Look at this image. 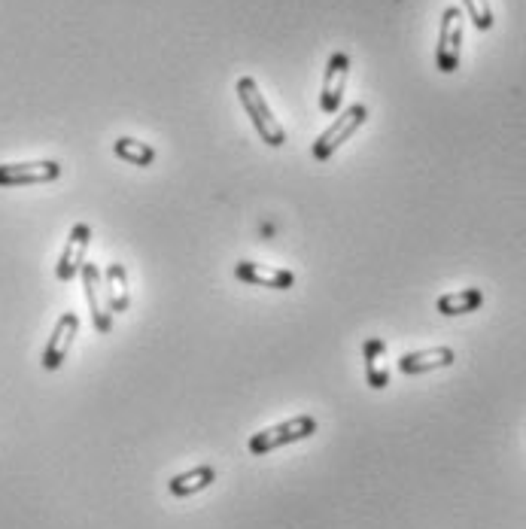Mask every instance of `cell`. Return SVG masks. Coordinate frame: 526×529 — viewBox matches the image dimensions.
Segmentation results:
<instances>
[{
	"instance_id": "7a4b0ae2",
	"label": "cell",
	"mask_w": 526,
	"mask_h": 529,
	"mask_svg": "<svg viewBox=\"0 0 526 529\" xmlns=\"http://www.w3.org/2000/svg\"><path fill=\"white\" fill-rule=\"evenodd\" d=\"M365 119H368V107L365 104H350L338 119H332V125L317 137V143H314V159L317 162H326V159H332L338 149L365 125Z\"/></svg>"
},
{
	"instance_id": "7c38bea8",
	"label": "cell",
	"mask_w": 526,
	"mask_h": 529,
	"mask_svg": "<svg viewBox=\"0 0 526 529\" xmlns=\"http://www.w3.org/2000/svg\"><path fill=\"white\" fill-rule=\"evenodd\" d=\"M384 353H387V344L381 338H365L362 356H365V377H368L371 390H387L390 387V371L384 365Z\"/></svg>"
},
{
	"instance_id": "2e32d148",
	"label": "cell",
	"mask_w": 526,
	"mask_h": 529,
	"mask_svg": "<svg viewBox=\"0 0 526 529\" xmlns=\"http://www.w3.org/2000/svg\"><path fill=\"white\" fill-rule=\"evenodd\" d=\"M113 149H116L119 159H125V162H131V165H137V168H146V165L156 162V149L149 146V143L134 140V137H119V140L113 143Z\"/></svg>"
},
{
	"instance_id": "8992f818",
	"label": "cell",
	"mask_w": 526,
	"mask_h": 529,
	"mask_svg": "<svg viewBox=\"0 0 526 529\" xmlns=\"http://www.w3.org/2000/svg\"><path fill=\"white\" fill-rule=\"evenodd\" d=\"M80 277H83V289H86V301H89V311H92L95 329H98L101 335H107V332L113 329V311H110L107 295H104V274H101L98 265L86 262L83 271H80Z\"/></svg>"
},
{
	"instance_id": "5bb4252c",
	"label": "cell",
	"mask_w": 526,
	"mask_h": 529,
	"mask_svg": "<svg viewBox=\"0 0 526 529\" xmlns=\"http://www.w3.org/2000/svg\"><path fill=\"white\" fill-rule=\"evenodd\" d=\"M484 305V292L481 289H460V292H447L435 301L438 314L444 317H463L472 314Z\"/></svg>"
},
{
	"instance_id": "e0dca14e",
	"label": "cell",
	"mask_w": 526,
	"mask_h": 529,
	"mask_svg": "<svg viewBox=\"0 0 526 529\" xmlns=\"http://www.w3.org/2000/svg\"><path fill=\"white\" fill-rule=\"evenodd\" d=\"M463 7L472 19V25L478 31H490L493 28V10H490V0H463Z\"/></svg>"
},
{
	"instance_id": "9a60e30c",
	"label": "cell",
	"mask_w": 526,
	"mask_h": 529,
	"mask_svg": "<svg viewBox=\"0 0 526 529\" xmlns=\"http://www.w3.org/2000/svg\"><path fill=\"white\" fill-rule=\"evenodd\" d=\"M213 481H216L213 466H195V469H189V472H183V475L171 478V484H168V487H171V493H174V496H195V493L207 490Z\"/></svg>"
},
{
	"instance_id": "9c48e42d",
	"label": "cell",
	"mask_w": 526,
	"mask_h": 529,
	"mask_svg": "<svg viewBox=\"0 0 526 529\" xmlns=\"http://www.w3.org/2000/svg\"><path fill=\"white\" fill-rule=\"evenodd\" d=\"M61 177L58 162H19V165H0V186H34L52 183Z\"/></svg>"
},
{
	"instance_id": "6da1fadb",
	"label": "cell",
	"mask_w": 526,
	"mask_h": 529,
	"mask_svg": "<svg viewBox=\"0 0 526 529\" xmlns=\"http://www.w3.org/2000/svg\"><path fill=\"white\" fill-rule=\"evenodd\" d=\"M238 98H241V104H244V110H247L253 128L259 131L262 143H268V146H283V143H286V131H283V125L274 119V113H271V107L265 104V95L259 92V83H256L253 77H241V80H238Z\"/></svg>"
},
{
	"instance_id": "ba28073f",
	"label": "cell",
	"mask_w": 526,
	"mask_h": 529,
	"mask_svg": "<svg viewBox=\"0 0 526 529\" xmlns=\"http://www.w3.org/2000/svg\"><path fill=\"white\" fill-rule=\"evenodd\" d=\"M80 335V317L77 314H61V320L55 323L52 329V338L46 344V353H43V368L46 371H55L64 365L70 347H73V338Z\"/></svg>"
},
{
	"instance_id": "52a82bcc",
	"label": "cell",
	"mask_w": 526,
	"mask_h": 529,
	"mask_svg": "<svg viewBox=\"0 0 526 529\" xmlns=\"http://www.w3.org/2000/svg\"><path fill=\"white\" fill-rule=\"evenodd\" d=\"M347 77H350V55H347V52H332V58H329V64H326L323 92H320V107H323V113L335 116V113L341 110L344 89H347Z\"/></svg>"
},
{
	"instance_id": "5b68a950",
	"label": "cell",
	"mask_w": 526,
	"mask_h": 529,
	"mask_svg": "<svg viewBox=\"0 0 526 529\" xmlns=\"http://www.w3.org/2000/svg\"><path fill=\"white\" fill-rule=\"evenodd\" d=\"M89 244H92L89 222H77V225L70 229V238H67V244H64V253H61V259H58V265H55V277H58L61 283L73 280V277L83 271Z\"/></svg>"
},
{
	"instance_id": "30bf717a",
	"label": "cell",
	"mask_w": 526,
	"mask_h": 529,
	"mask_svg": "<svg viewBox=\"0 0 526 529\" xmlns=\"http://www.w3.org/2000/svg\"><path fill=\"white\" fill-rule=\"evenodd\" d=\"M235 277L253 286H265V289H292L295 274L286 268H268V265H256V262H238L235 265Z\"/></svg>"
},
{
	"instance_id": "277c9868",
	"label": "cell",
	"mask_w": 526,
	"mask_h": 529,
	"mask_svg": "<svg viewBox=\"0 0 526 529\" xmlns=\"http://www.w3.org/2000/svg\"><path fill=\"white\" fill-rule=\"evenodd\" d=\"M460 52H463V10L447 7L441 13V28H438V49H435V64L441 73H454L460 67Z\"/></svg>"
},
{
	"instance_id": "8fae6325",
	"label": "cell",
	"mask_w": 526,
	"mask_h": 529,
	"mask_svg": "<svg viewBox=\"0 0 526 529\" xmlns=\"http://www.w3.org/2000/svg\"><path fill=\"white\" fill-rule=\"evenodd\" d=\"M457 362V353L450 347H429V350H417V353H405L399 359V371L402 374H426L435 368H450Z\"/></svg>"
},
{
	"instance_id": "3957f363",
	"label": "cell",
	"mask_w": 526,
	"mask_h": 529,
	"mask_svg": "<svg viewBox=\"0 0 526 529\" xmlns=\"http://www.w3.org/2000/svg\"><path fill=\"white\" fill-rule=\"evenodd\" d=\"M317 432V420L311 414L302 417H292L286 423H277L271 429H262L250 438V453L253 457H262V453H271L283 444H295V441H305Z\"/></svg>"
},
{
	"instance_id": "4fadbf2b",
	"label": "cell",
	"mask_w": 526,
	"mask_h": 529,
	"mask_svg": "<svg viewBox=\"0 0 526 529\" xmlns=\"http://www.w3.org/2000/svg\"><path fill=\"white\" fill-rule=\"evenodd\" d=\"M104 295H107V305H110L113 314L128 311L131 289H128V271H125V265H119V262L107 265V271H104Z\"/></svg>"
}]
</instances>
